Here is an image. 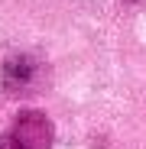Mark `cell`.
I'll return each instance as SVG.
<instances>
[{
    "label": "cell",
    "instance_id": "cell-1",
    "mask_svg": "<svg viewBox=\"0 0 146 149\" xmlns=\"http://www.w3.org/2000/svg\"><path fill=\"white\" fill-rule=\"evenodd\" d=\"M13 146L16 149H52V127H49L45 113L23 110L13 127Z\"/></svg>",
    "mask_w": 146,
    "mask_h": 149
},
{
    "label": "cell",
    "instance_id": "cell-2",
    "mask_svg": "<svg viewBox=\"0 0 146 149\" xmlns=\"http://www.w3.org/2000/svg\"><path fill=\"white\" fill-rule=\"evenodd\" d=\"M36 78H39V62L33 55H13L3 62V88L7 91H29L36 88Z\"/></svg>",
    "mask_w": 146,
    "mask_h": 149
},
{
    "label": "cell",
    "instance_id": "cell-3",
    "mask_svg": "<svg viewBox=\"0 0 146 149\" xmlns=\"http://www.w3.org/2000/svg\"><path fill=\"white\" fill-rule=\"evenodd\" d=\"M0 149H16V146H13V139H10V143H0Z\"/></svg>",
    "mask_w": 146,
    "mask_h": 149
}]
</instances>
